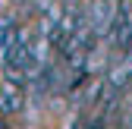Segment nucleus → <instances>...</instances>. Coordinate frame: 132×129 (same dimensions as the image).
<instances>
[{
  "label": "nucleus",
  "mask_w": 132,
  "mask_h": 129,
  "mask_svg": "<svg viewBox=\"0 0 132 129\" xmlns=\"http://www.w3.org/2000/svg\"><path fill=\"white\" fill-rule=\"evenodd\" d=\"M25 107V91L22 85L16 82H3V91H0V114H19V110Z\"/></svg>",
  "instance_id": "f03ea898"
},
{
  "label": "nucleus",
  "mask_w": 132,
  "mask_h": 129,
  "mask_svg": "<svg viewBox=\"0 0 132 129\" xmlns=\"http://www.w3.org/2000/svg\"><path fill=\"white\" fill-rule=\"evenodd\" d=\"M16 16H0V66H3V60H6V51H10V44H13V35H16Z\"/></svg>",
  "instance_id": "7ed1b4c3"
},
{
  "label": "nucleus",
  "mask_w": 132,
  "mask_h": 129,
  "mask_svg": "<svg viewBox=\"0 0 132 129\" xmlns=\"http://www.w3.org/2000/svg\"><path fill=\"white\" fill-rule=\"evenodd\" d=\"M117 3L120 0H85V19L91 25V31L97 38H107V28L113 22V13H117Z\"/></svg>",
  "instance_id": "f257e3e1"
}]
</instances>
